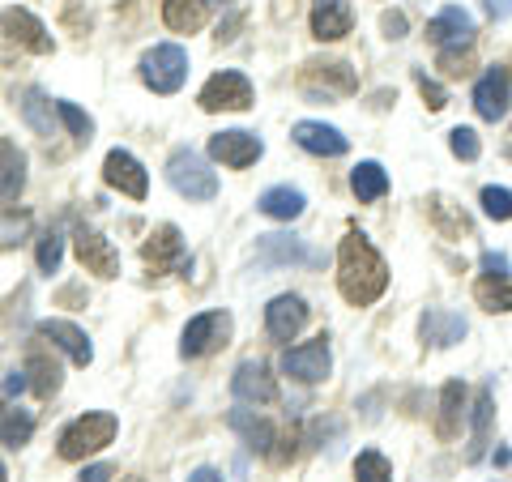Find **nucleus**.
<instances>
[{
	"instance_id": "f257e3e1",
	"label": "nucleus",
	"mask_w": 512,
	"mask_h": 482,
	"mask_svg": "<svg viewBox=\"0 0 512 482\" xmlns=\"http://www.w3.org/2000/svg\"><path fill=\"white\" fill-rule=\"evenodd\" d=\"M338 286L346 303H355V308H367V303H376L384 295V286H389V265H384V256L367 244V235H346L342 248H338Z\"/></svg>"
},
{
	"instance_id": "f03ea898",
	"label": "nucleus",
	"mask_w": 512,
	"mask_h": 482,
	"mask_svg": "<svg viewBox=\"0 0 512 482\" xmlns=\"http://www.w3.org/2000/svg\"><path fill=\"white\" fill-rule=\"evenodd\" d=\"M120 431V419L107 410H90L82 414V419H73L69 427L60 431V457L64 461H82L90 453H99V448H107L111 440H116Z\"/></svg>"
},
{
	"instance_id": "7ed1b4c3",
	"label": "nucleus",
	"mask_w": 512,
	"mask_h": 482,
	"mask_svg": "<svg viewBox=\"0 0 512 482\" xmlns=\"http://www.w3.org/2000/svg\"><path fill=\"white\" fill-rule=\"evenodd\" d=\"M167 180L188 201H214L218 197V175L210 171V163H205L197 150H175L167 158Z\"/></svg>"
},
{
	"instance_id": "20e7f679",
	"label": "nucleus",
	"mask_w": 512,
	"mask_h": 482,
	"mask_svg": "<svg viewBox=\"0 0 512 482\" xmlns=\"http://www.w3.org/2000/svg\"><path fill=\"white\" fill-rule=\"evenodd\" d=\"M141 82L154 94H175L188 82V52L180 43H158L154 52H146V60H141Z\"/></svg>"
},
{
	"instance_id": "39448f33",
	"label": "nucleus",
	"mask_w": 512,
	"mask_h": 482,
	"mask_svg": "<svg viewBox=\"0 0 512 482\" xmlns=\"http://www.w3.org/2000/svg\"><path fill=\"white\" fill-rule=\"evenodd\" d=\"M231 337V312H201L184 325V342H180V355L184 359H201L218 350V342Z\"/></svg>"
},
{
	"instance_id": "423d86ee",
	"label": "nucleus",
	"mask_w": 512,
	"mask_h": 482,
	"mask_svg": "<svg viewBox=\"0 0 512 482\" xmlns=\"http://www.w3.org/2000/svg\"><path fill=\"white\" fill-rule=\"evenodd\" d=\"M201 107L205 111H248L252 107V82L235 69L214 73L201 90Z\"/></svg>"
},
{
	"instance_id": "0eeeda50",
	"label": "nucleus",
	"mask_w": 512,
	"mask_h": 482,
	"mask_svg": "<svg viewBox=\"0 0 512 482\" xmlns=\"http://www.w3.org/2000/svg\"><path fill=\"white\" fill-rule=\"evenodd\" d=\"M427 39L436 43L440 52H461V47L474 43V18H470L466 9L448 5V9H440L436 18L427 22Z\"/></svg>"
},
{
	"instance_id": "6e6552de",
	"label": "nucleus",
	"mask_w": 512,
	"mask_h": 482,
	"mask_svg": "<svg viewBox=\"0 0 512 482\" xmlns=\"http://www.w3.org/2000/svg\"><path fill=\"white\" fill-rule=\"evenodd\" d=\"M282 372L303 380V384H320L329 376V342H325V337H312V342L286 350V355H282Z\"/></svg>"
},
{
	"instance_id": "1a4fd4ad",
	"label": "nucleus",
	"mask_w": 512,
	"mask_h": 482,
	"mask_svg": "<svg viewBox=\"0 0 512 482\" xmlns=\"http://www.w3.org/2000/svg\"><path fill=\"white\" fill-rule=\"evenodd\" d=\"M210 154L218 158L222 167L244 171V167H252L256 158L265 154V146H261V137H256V133H244V128H231V133H214V137H210Z\"/></svg>"
},
{
	"instance_id": "9d476101",
	"label": "nucleus",
	"mask_w": 512,
	"mask_h": 482,
	"mask_svg": "<svg viewBox=\"0 0 512 482\" xmlns=\"http://www.w3.org/2000/svg\"><path fill=\"white\" fill-rule=\"evenodd\" d=\"M103 180H107L111 188H120L124 197H133V201H146V192H150V175H146V167H141L128 150H111V154H107Z\"/></svg>"
},
{
	"instance_id": "9b49d317",
	"label": "nucleus",
	"mask_w": 512,
	"mask_h": 482,
	"mask_svg": "<svg viewBox=\"0 0 512 482\" xmlns=\"http://www.w3.org/2000/svg\"><path fill=\"white\" fill-rule=\"evenodd\" d=\"M291 137H295V146L299 150H308L316 158H342L350 150V141L342 137V128H333V124H320V120H299L291 128Z\"/></svg>"
},
{
	"instance_id": "f8f14e48",
	"label": "nucleus",
	"mask_w": 512,
	"mask_h": 482,
	"mask_svg": "<svg viewBox=\"0 0 512 482\" xmlns=\"http://www.w3.org/2000/svg\"><path fill=\"white\" fill-rule=\"evenodd\" d=\"M0 30H5V39L22 43L26 52H39V56L52 52V35H47V26L30 9H5L0 13Z\"/></svg>"
},
{
	"instance_id": "ddd939ff",
	"label": "nucleus",
	"mask_w": 512,
	"mask_h": 482,
	"mask_svg": "<svg viewBox=\"0 0 512 482\" xmlns=\"http://www.w3.org/2000/svg\"><path fill=\"white\" fill-rule=\"evenodd\" d=\"M508 90H512L508 69H504V64H491V69L478 77V86H474V111L495 124L508 111Z\"/></svg>"
},
{
	"instance_id": "4468645a",
	"label": "nucleus",
	"mask_w": 512,
	"mask_h": 482,
	"mask_svg": "<svg viewBox=\"0 0 512 482\" xmlns=\"http://www.w3.org/2000/svg\"><path fill=\"white\" fill-rule=\"evenodd\" d=\"M231 389L239 401H252V406H265V401H274L278 393V384L274 376H269V367L261 359H244L235 367V376H231Z\"/></svg>"
},
{
	"instance_id": "2eb2a0df",
	"label": "nucleus",
	"mask_w": 512,
	"mask_h": 482,
	"mask_svg": "<svg viewBox=\"0 0 512 482\" xmlns=\"http://www.w3.org/2000/svg\"><path fill=\"white\" fill-rule=\"evenodd\" d=\"M303 325H308V303L299 295H278L265 308V329H269V337H278V342H291L295 333H303Z\"/></svg>"
},
{
	"instance_id": "dca6fc26",
	"label": "nucleus",
	"mask_w": 512,
	"mask_h": 482,
	"mask_svg": "<svg viewBox=\"0 0 512 482\" xmlns=\"http://www.w3.org/2000/svg\"><path fill=\"white\" fill-rule=\"evenodd\" d=\"M77 256H82V265L90 273H99V278H116L120 273V252L111 248V239H103L99 231H77Z\"/></svg>"
},
{
	"instance_id": "f3484780",
	"label": "nucleus",
	"mask_w": 512,
	"mask_h": 482,
	"mask_svg": "<svg viewBox=\"0 0 512 482\" xmlns=\"http://www.w3.org/2000/svg\"><path fill=\"white\" fill-rule=\"evenodd\" d=\"M39 337H47L52 346H60L64 355H69L77 367H86L94 359V350H90V337L73 325V320H39Z\"/></svg>"
},
{
	"instance_id": "a211bd4d",
	"label": "nucleus",
	"mask_w": 512,
	"mask_h": 482,
	"mask_svg": "<svg viewBox=\"0 0 512 482\" xmlns=\"http://www.w3.org/2000/svg\"><path fill=\"white\" fill-rule=\"evenodd\" d=\"M312 35L325 39V43L350 35V5L346 0H316L312 5Z\"/></svg>"
},
{
	"instance_id": "6ab92c4d",
	"label": "nucleus",
	"mask_w": 512,
	"mask_h": 482,
	"mask_svg": "<svg viewBox=\"0 0 512 482\" xmlns=\"http://www.w3.org/2000/svg\"><path fill=\"white\" fill-rule=\"evenodd\" d=\"M146 261L158 269V273H167V269H188L192 261L184 256V244H180V231L175 227H163L150 244H146Z\"/></svg>"
},
{
	"instance_id": "aec40b11",
	"label": "nucleus",
	"mask_w": 512,
	"mask_h": 482,
	"mask_svg": "<svg viewBox=\"0 0 512 482\" xmlns=\"http://www.w3.org/2000/svg\"><path fill=\"white\" fill-rule=\"evenodd\" d=\"M419 329H423V342H431V346H457L461 337H466V316L431 308Z\"/></svg>"
},
{
	"instance_id": "412c9836",
	"label": "nucleus",
	"mask_w": 512,
	"mask_h": 482,
	"mask_svg": "<svg viewBox=\"0 0 512 482\" xmlns=\"http://www.w3.org/2000/svg\"><path fill=\"white\" fill-rule=\"evenodd\" d=\"M227 423H231V431H239V436H244L248 448H256V453H274L278 436H274V427H269L261 414H252V410H231Z\"/></svg>"
},
{
	"instance_id": "4be33fe9",
	"label": "nucleus",
	"mask_w": 512,
	"mask_h": 482,
	"mask_svg": "<svg viewBox=\"0 0 512 482\" xmlns=\"http://www.w3.org/2000/svg\"><path fill=\"white\" fill-rule=\"evenodd\" d=\"M303 192L299 188H291V184H278V188H265L261 192V201H256V210H261L265 218H278V222H291V218H299L303 214Z\"/></svg>"
},
{
	"instance_id": "5701e85b",
	"label": "nucleus",
	"mask_w": 512,
	"mask_h": 482,
	"mask_svg": "<svg viewBox=\"0 0 512 482\" xmlns=\"http://www.w3.org/2000/svg\"><path fill=\"white\" fill-rule=\"evenodd\" d=\"M256 256H261L265 265H299V261H316V256L303 248L295 235H261V244H256Z\"/></svg>"
},
{
	"instance_id": "b1692460",
	"label": "nucleus",
	"mask_w": 512,
	"mask_h": 482,
	"mask_svg": "<svg viewBox=\"0 0 512 482\" xmlns=\"http://www.w3.org/2000/svg\"><path fill=\"white\" fill-rule=\"evenodd\" d=\"M22 184H26V154L0 137V201L18 197Z\"/></svg>"
},
{
	"instance_id": "393cba45",
	"label": "nucleus",
	"mask_w": 512,
	"mask_h": 482,
	"mask_svg": "<svg viewBox=\"0 0 512 482\" xmlns=\"http://www.w3.org/2000/svg\"><path fill=\"white\" fill-rule=\"evenodd\" d=\"M466 406V384L461 380H448L444 384V393H440V423H436V431L444 440H453V436H461V410Z\"/></svg>"
},
{
	"instance_id": "a878e982",
	"label": "nucleus",
	"mask_w": 512,
	"mask_h": 482,
	"mask_svg": "<svg viewBox=\"0 0 512 482\" xmlns=\"http://www.w3.org/2000/svg\"><path fill=\"white\" fill-rule=\"evenodd\" d=\"M30 436H35V414L9 406V401H0V444H5V448H22Z\"/></svg>"
},
{
	"instance_id": "bb28decb",
	"label": "nucleus",
	"mask_w": 512,
	"mask_h": 482,
	"mask_svg": "<svg viewBox=\"0 0 512 482\" xmlns=\"http://www.w3.org/2000/svg\"><path fill=\"white\" fill-rule=\"evenodd\" d=\"M163 22L180 35H192L205 26V0H163Z\"/></svg>"
},
{
	"instance_id": "cd10ccee",
	"label": "nucleus",
	"mask_w": 512,
	"mask_h": 482,
	"mask_svg": "<svg viewBox=\"0 0 512 482\" xmlns=\"http://www.w3.org/2000/svg\"><path fill=\"white\" fill-rule=\"evenodd\" d=\"M350 188H355L359 201H380L384 192H389V175H384L380 163H359L350 171Z\"/></svg>"
},
{
	"instance_id": "c85d7f7f",
	"label": "nucleus",
	"mask_w": 512,
	"mask_h": 482,
	"mask_svg": "<svg viewBox=\"0 0 512 482\" xmlns=\"http://www.w3.org/2000/svg\"><path fill=\"white\" fill-rule=\"evenodd\" d=\"M474 299L483 303L487 312H512V273H504V278H483L474 286Z\"/></svg>"
},
{
	"instance_id": "c756f323",
	"label": "nucleus",
	"mask_w": 512,
	"mask_h": 482,
	"mask_svg": "<svg viewBox=\"0 0 512 482\" xmlns=\"http://www.w3.org/2000/svg\"><path fill=\"white\" fill-rule=\"evenodd\" d=\"M47 107H52V103L43 99V90L30 86L26 90V103H22V116H26V124L35 128L39 137H52V116H47Z\"/></svg>"
},
{
	"instance_id": "7c9ffc66",
	"label": "nucleus",
	"mask_w": 512,
	"mask_h": 482,
	"mask_svg": "<svg viewBox=\"0 0 512 482\" xmlns=\"http://www.w3.org/2000/svg\"><path fill=\"white\" fill-rule=\"evenodd\" d=\"M491 393H478V406H474V444H470V461L483 457V448H487V431H491Z\"/></svg>"
},
{
	"instance_id": "2f4dec72",
	"label": "nucleus",
	"mask_w": 512,
	"mask_h": 482,
	"mask_svg": "<svg viewBox=\"0 0 512 482\" xmlns=\"http://www.w3.org/2000/svg\"><path fill=\"white\" fill-rule=\"evenodd\" d=\"M26 372H35V380H30V384H35V393H39V397H52V393L60 389V367H56V363H47L39 350L30 355V367H26Z\"/></svg>"
},
{
	"instance_id": "473e14b6",
	"label": "nucleus",
	"mask_w": 512,
	"mask_h": 482,
	"mask_svg": "<svg viewBox=\"0 0 512 482\" xmlns=\"http://www.w3.org/2000/svg\"><path fill=\"white\" fill-rule=\"evenodd\" d=\"M355 482H393V465L367 448V453H359V461H355Z\"/></svg>"
},
{
	"instance_id": "72a5a7b5",
	"label": "nucleus",
	"mask_w": 512,
	"mask_h": 482,
	"mask_svg": "<svg viewBox=\"0 0 512 482\" xmlns=\"http://www.w3.org/2000/svg\"><path fill=\"white\" fill-rule=\"evenodd\" d=\"M448 150H453L457 158H466V163H474V158L483 154V146H478V133H474V128H466V124H457L453 133H448Z\"/></svg>"
},
{
	"instance_id": "f704fd0d",
	"label": "nucleus",
	"mask_w": 512,
	"mask_h": 482,
	"mask_svg": "<svg viewBox=\"0 0 512 482\" xmlns=\"http://www.w3.org/2000/svg\"><path fill=\"white\" fill-rule=\"evenodd\" d=\"M483 214L495 222H508L512 218V192L508 188H483Z\"/></svg>"
},
{
	"instance_id": "c9c22d12",
	"label": "nucleus",
	"mask_w": 512,
	"mask_h": 482,
	"mask_svg": "<svg viewBox=\"0 0 512 482\" xmlns=\"http://www.w3.org/2000/svg\"><path fill=\"white\" fill-rule=\"evenodd\" d=\"M56 111H60V120L69 124V133H73V137L90 141V133H94V120L86 116L82 107H77V103H64V99H60V103H56Z\"/></svg>"
},
{
	"instance_id": "e433bc0d",
	"label": "nucleus",
	"mask_w": 512,
	"mask_h": 482,
	"mask_svg": "<svg viewBox=\"0 0 512 482\" xmlns=\"http://www.w3.org/2000/svg\"><path fill=\"white\" fill-rule=\"evenodd\" d=\"M56 265H60V235L47 231V235L39 239V269H43V273H56Z\"/></svg>"
},
{
	"instance_id": "4c0bfd02",
	"label": "nucleus",
	"mask_w": 512,
	"mask_h": 482,
	"mask_svg": "<svg viewBox=\"0 0 512 482\" xmlns=\"http://www.w3.org/2000/svg\"><path fill=\"white\" fill-rule=\"evenodd\" d=\"M419 90H423V99H427V107H431V111H440V107H444V90H440L436 82H431L427 73H419Z\"/></svg>"
},
{
	"instance_id": "58836bf2",
	"label": "nucleus",
	"mask_w": 512,
	"mask_h": 482,
	"mask_svg": "<svg viewBox=\"0 0 512 482\" xmlns=\"http://www.w3.org/2000/svg\"><path fill=\"white\" fill-rule=\"evenodd\" d=\"M483 273H487V278H504V273H508V256L504 252H483Z\"/></svg>"
},
{
	"instance_id": "ea45409f",
	"label": "nucleus",
	"mask_w": 512,
	"mask_h": 482,
	"mask_svg": "<svg viewBox=\"0 0 512 482\" xmlns=\"http://www.w3.org/2000/svg\"><path fill=\"white\" fill-rule=\"evenodd\" d=\"M384 30H389V39H402L406 35V18L402 13H384Z\"/></svg>"
},
{
	"instance_id": "a19ab883",
	"label": "nucleus",
	"mask_w": 512,
	"mask_h": 482,
	"mask_svg": "<svg viewBox=\"0 0 512 482\" xmlns=\"http://www.w3.org/2000/svg\"><path fill=\"white\" fill-rule=\"evenodd\" d=\"M26 384H30V380H26V372H9V376H5V397H18V393L26 389Z\"/></svg>"
},
{
	"instance_id": "79ce46f5",
	"label": "nucleus",
	"mask_w": 512,
	"mask_h": 482,
	"mask_svg": "<svg viewBox=\"0 0 512 482\" xmlns=\"http://www.w3.org/2000/svg\"><path fill=\"white\" fill-rule=\"evenodd\" d=\"M483 5H487V13H491L495 22H504L508 13H512V0H483Z\"/></svg>"
},
{
	"instance_id": "37998d69",
	"label": "nucleus",
	"mask_w": 512,
	"mask_h": 482,
	"mask_svg": "<svg viewBox=\"0 0 512 482\" xmlns=\"http://www.w3.org/2000/svg\"><path fill=\"white\" fill-rule=\"evenodd\" d=\"M82 482H111V470L107 465H90V470H82Z\"/></svg>"
},
{
	"instance_id": "c03bdc74",
	"label": "nucleus",
	"mask_w": 512,
	"mask_h": 482,
	"mask_svg": "<svg viewBox=\"0 0 512 482\" xmlns=\"http://www.w3.org/2000/svg\"><path fill=\"white\" fill-rule=\"evenodd\" d=\"M188 482H222V474L210 470V465H201V470H192V474H188Z\"/></svg>"
},
{
	"instance_id": "a18cd8bd",
	"label": "nucleus",
	"mask_w": 512,
	"mask_h": 482,
	"mask_svg": "<svg viewBox=\"0 0 512 482\" xmlns=\"http://www.w3.org/2000/svg\"><path fill=\"white\" fill-rule=\"evenodd\" d=\"M205 5H231V0H205Z\"/></svg>"
},
{
	"instance_id": "49530a36",
	"label": "nucleus",
	"mask_w": 512,
	"mask_h": 482,
	"mask_svg": "<svg viewBox=\"0 0 512 482\" xmlns=\"http://www.w3.org/2000/svg\"><path fill=\"white\" fill-rule=\"evenodd\" d=\"M0 482H9V474H5V465H0Z\"/></svg>"
}]
</instances>
